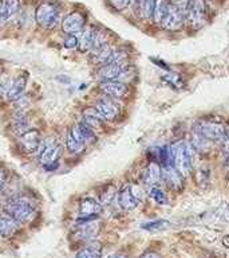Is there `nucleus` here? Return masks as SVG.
<instances>
[{
  "mask_svg": "<svg viewBox=\"0 0 229 258\" xmlns=\"http://www.w3.org/2000/svg\"><path fill=\"white\" fill-rule=\"evenodd\" d=\"M192 145H188L184 141H177L173 145H170L173 167L184 177L189 176L192 172Z\"/></svg>",
  "mask_w": 229,
  "mask_h": 258,
  "instance_id": "1",
  "label": "nucleus"
},
{
  "mask_svg": "<svg viewBox=\"0 0 229 258\" xmlns=\"http://www.w3.org/2000/svg\"><path fill=\"white\" fill-rule=\"evenodd\" d=\"M4 213L14 218L18 223H26L35 217V206L31 201L26 198L16 197L12 198L7 205L4 206Z\"/></svg>",
  "mask_w": 229,
  "mask_h": 258,
  "instance_id": "2",
  "label": "nucleus"
},
{
  "mask_svg": "<svg viewBox=\"0 0 229 258\" xmlns=\"http://www.w3.org/2000/svg\"><path fill=\"white\" fill-rule=\"evenodd\" d=\"M98 78L100 81H121V82H126L134 77V69L128 63H106L100 64L98 69Z\"/></svg>",
  "mask_w": 229,
  "mask_h": 258,
  "instance_id": "3",
  "label": "nucleus"
},
{
  "mask_svg": "<svg viewBox=\"0 0 229 258\" xmlns=\"http://www.w3.org/2000/svg\"><path fill=\"white\" fill-rule=\"evenodd\" d=\"M35 19L39 26L48 28V30L58 27V24L62 23L60 7L54 2H43L36 8Z\"/></svg>",
  "mask_w": 229,
  "mask_h": 258,
  "instance_id": "4",
  "label": "nucleus"
},
{
  "mask_svg": "<svg viewBox=\"0 0 229 258\" xmlns=\"http://www.w3.org/2000/svg\"><path fill=\"white\" fill-rule=\"evenodd\" d=\"M62 156V145L58 141L47 139L42 140L39 148V161L47 171H52L58 167V160Z\"/></svg>",
  "mask_w": 229,
  "mask_h": 258,
  "instance_id": "5",
  "label": "nucleus"
},
{
  "mask_svg": "<svg viewBox=\"0 0 229 258\" xmlns=\"http://www.w3.org/2000/svg\"><path fill=\"white\" fill-rule=\"evenodd\" d=\"M144 198V189L138 184H126L117 194V201L121 209L134 210Z\"/></svg>",
  "mask_w": 229,
  "mask_h": 258,
  "instance_id": "6",
  "label": "nucleus"
},
{
  "mask_svg": "<svg viewBox=\"0 0 229 258\" xmlns=\"http://www.w3.org/2000/svg\"><path fill=\"white\" fill-rule=\"evenodd\" d=\"M193 129L198 132L201 136H204L205 139H208L212 143H217V141L222 140L226 129L221 122L214 120H200L197 121L196 125L193 126Z\"/></svg>",
  "mask_w": 229,
  "mask_h": 258,
  "instance_id": "7",
  "label": "nucleus"
},
{
  "mask_svg": "<svg viewBox=\"0 0 229 258\" xmlns=\"http://www.w3.org/2000/svg\"><path fill=\"white\" fill-rule=\"evenodd\" d=\"M208 19V11L204 0H188V8L185 20L192 24L194 28L202 27Z\"/></svg>",
  "mask_w": 229,
  "mask_h": 258,
  "instance_id": "8",
  "label": "nucleus"
},
{
  "mask_svg": "<svg viewBox=\"0 0 229 258\" xmlns=\"http://www.w3.org/2000/svg\"><path fill=\"white\" fill-rule=\"evenodd\" d=\"M94 108L102 116L104 121L118 120L121 117V112H122L118 100L111 98V97L108 96H104V94L103 97H100L99 100H96Z\"/></svg>",
  "mask_w": 229,
  "mask_h": 258,
  "instance_id": "9",
  "label": "nucleus"
},
{
  "mask_svg": "<svg viewBox=\"0 0 229 258\" xmlns=\"http://www.w3.org/2000/svg\"><path fill=\"white\" fill-rule=\"evenodd\" d=\"M79 223L74 227L72 239L75 241H91L99 234L100 223L96 219H79Z\"/></svg>",
  "mask_w": 229,
  "mask_h": 258,
  "instance_id": "10",
  "label": "nucleus"
},
{
  "mask_svg": "<svg viewBox=\"0 0 229 258\" xmlns=\"http://www.w3.org/2000/svg\"><path fill=\"white\" fill-rule=\"evenodd\" d=\"M162 181L174 192H181L185 187V177L177 171L173 164H166L161 167Z\"/></svg>",
  "mask_w": 229,
  "mask_h": 258,
  "instance_id": "11",
  "label": "nucleus"
},
{
  "mask_svg": "<svg viewBox=\"0 0 229 258\" xmlns=\"http://www.w3.org/2000/svg\"><path fill=\"white\" fill-rule=\"evenodd\" d=\"M99 90L103 93L104 96L111 97L116 100H124L130 94V88L126 82H121V81H100L99 82Z\"/></svg>",
  "mask_w": 229,
  "mask_h": 258,
  "instance_id": "12",
  "label": "nucleus"
},
{
  "mask_svg": "<svg viewBox=\"0 0 229 258\" xmlns=\"http://www.w3.org/2000/svg\"><path fill=\"white\" fill-rule=\"evenodd\" d=\"M62 30L66 35H79L86 26V16L82 12H70L62 19Z\"/></svg>",
  "mask_w": 229,
  "mask_h": 258,
  "instance_id": "13",
  "label": "nucleus"
},
{
  "mask_svg": "<svg viewBox=\"0 0 229 258\" xmlns=\"http://www.w3.org/2000/svg\"><path fill=\"white\" fill-rule=\"evenodd\" d=\"M19 148L24 153H34L39 151L40 144H42V136L38 129H28L24 133H22L18 140Z\"/></svg>",
  "mask_w": 229,
  "mask_h": 258,
  "instance_id": "14",
  "label": "nucleus"
},
{
  "mask_svg": "<svg viewBox=\"0 0 229 258\" xmlns=\"http://www.w3.org/2000/svg\"><path fill=\"white\" fill-rule=\"evenodd\" d=\"M185 22H186V20H185L184 12L181 11L178 7H176L174 4H172L169 2L168 12H166V15H165L161 26H162L165 30H168V31H177V30H180V28L184 26Z\"/></svg>",
  "mask_w": 229,
  "mask_h": 258,
  "instance_id": "15",
  "label": "nucleus"
},
{
  "mask_svg": "<svg viewBox=\"0 0 229 258\" xmlns=\"http://www.w3.org/2000/svg\"><path fill=\"white\" fill-rule=\"evenodd\" d=\"M103 207L102 203L94 198H83L79 203L78 218L79 219H95L102 214Z\"/></svg>",
  "mask_w": 229,
  "mask_h": 258,
  "instance_id": "16",
  "label": "nucleus"
},
{
  "mask_svg": "<svg viewBox=\"0 0 229 258\" xmlns=\"http://www.w3.org/2000/svg\"><path fill=\"white\" fill-rule=\"evenodd\" d=\"M161 181H162L161 164L156 160H150L145 168L144 175H142V183H144V185L153 187V185H158V183H161Z\"/></svg>",
  "mask_w": 229,
  "mask_h": 258,
  "instance_id": "17",
  "label": "nucleus"
},
{
  "mask_svg": "<svg viewBox=\"0 0 229 258\" xmlns=\"http://www.w3.org/2000/svg\"><path fill=\"white\" fill-rule=\"evenodd\" d=\"M86 141L82 137V135L79 133L78 128L72 126L67 133V139H66V147H67V151L70 153H82L86 148Z\"/></svg>",
  "mask_w": 229,
  "mask_h": 258,
  "instance_id": "18",
  "label": "nucleus"
},
{
  "mask_svg": "<svg viewBox=\"0 0 229 258\" xmlns=\"http://www.w3.org/2000/svg\"><path fill=\"white\" fill-rule=\"evenodd\" d=\"M96 28L94 26H84V28L80 31L79 38H78V50L80 52H88L91 51L92 46H94V40H95Z\"/></svg>",
  "mask_w": 229,
  "mask_h": 258,
  "instance_id": "19",
  "label": "nucleus"
},
{
  "mask_svg": "<svg viewBox=\"0 0 229 258\" xmlns=\"http://www.w3.org/2000/svg\"><path fill=\"white\" fill-rule=\"evenodd\" d=\"M26 85H27V77L20 74L12 82L8 84V88L6 90V97L10 101H18L20 97L23 96L24 90H26Z\"/></svg>",
  "mask_w": 229,
  "mask_h": 258,
  "instance_id": "20",
  "label": "nucleus"
},
{
  "mask_svg": "<svg viewBox=\"0 0 229 258\" xmlns=\"http://www.w3.org/2000/svg\"><path fill=\"white\" fill-rule=\"evenodd\" d=\"M19 230V223L11 218L8 214L0 215V237L10 238L14 237Z\"/></svg>",
  "mask_w": 229,
  "mask_h": 258,
  "instance_id": "21",
  "label": "nucleus"
},
{
  "mask_svg": "<svg viewBox=\"0 0 229 258\" xmlns=\"http://www.w3.org/2000/svg\"><path fill=\"white\" fill-rule=\"evenodd\" d=\"M156 0H134V10L145 20L153 19Z\"/></svg>",
  "mask_w": 229,
  "mask_h": 258,
  "instance_id": "22",
  "label": "nucleus"
},
{
  "mask_svg": "<svg viewBox=\"0 0 229 258\" xmlns=\"http://www.w3.org/2000/svg\"><path fill=\"white\" fill-rule=\"evenodd\" d=\"M84 124H87L90 128L94 131L96 129H102L104 126V120L102 118L99 113L96 112L95 108H88L83 112V120Z\"/></svg>",
  "mask_w": 229,
  "mask_h": 258,
  "instance_id": "23",
  "label": "nucleus"
},
{
  "mask_svg": "<svg viewBox=\"0 0 229 258\" xmlns=\"http://www.w3.org/2000/svg\"><path fill=\"white\" fill-rule=\"evenodd\" d=\"M75 258H102V246L99 242H88L76 253Z\"/></svg>",
  "mask_w": 229,
  "mask_h": 258,
  "instance_id": "24",
  "label": "nucleus"
},
{
  "mask_svg": "<svg viewBox=\"0 0 229 258\" xmlns=\"http://www.w3.org/2000/svg\"><path fill=\"white\" fill-rule=\"evenodd\" d=\"M210 144H212V141L201 136L200 133L193 129L192 136H190V145H192L193 151L198 153H208L209 149H210Z\"/></svg>",
  "mask_w": 229,
  "mask_h": 258,
  "instance_id": "25",
  "label": "nucleus"
},
{
  "mask_svg": "<svg viewBox=\"0 0 229 258\" xmlns=\"http://www.w3.org/2000/svg\"><path fill=\"white\" fill-rule=\"evenodd\" d=\"M19 0H0V10H2V15H3L4 20L16 15V12L19 11Z\"/></svg>",
  "mask_w": 229,
  "mask_h": 258,
  "instance_id": "26",
  "label": "nucleus"
},
{
  "mask_svg": "<svg viewBox=\"0 0 229 258\" xmlns=\"http://www.w3.org/2000/svg\"><path fill=\"white\" fill-rule=\"evenodd\" d=\"M169 8V0H156V6H154V12H153V20L157 24L162 23L166 12Z\"/></svg>",
  "mask_w": 229,
  "mask_h": 258,
  "instance_id": "27",
  "label": "nucleus"
},
{
  "mask_svg": "<svg viewBox=\"0 0 229 258\" xmlns=\"http://www.w3.org/2000/svg\"><path fill=\"white\" fill-rule=\"evenodd\" d=\"M76 128H78L79 133L84 139V141H86V144H88V143H95L96 141L95 131H94L92 128H90L87 124H84L83 121H80V122L76 124Z\"/></svg>",
  "mask_w": 229,
  "mask_h": 258,
  "instance_id": "28",
  "label": "nucleus"
},
{
  "mask_svg": "<svg viewBox=\"0 0 229 258\" xmlns=\"http://www.w3.org/2000/svg\"><path fill=\"white\" fill-rule=\"evenodd\" d=\"M149 195L152 198L153 201L156 202L157 205L165 206L168 205V197H166V192L164 189L158 187V185H153L150 187V191H149Z\"/></svg>",
  "mask_w": 229,
  "mask_h": 258,
  "instance_id": "29",
  "label": "nucleus"
},
{
  "mask_svg": "<svg viewBox=\"0 0 229 258\" xmlns=\"http://www.w3.org/2000/svg\"><path fill=\"white\" fill-rule=\"evenodd\" d=\"M170 226V222L165 221V219H158V221L148 222V223H144L142 225V229L148 230V231H162V230H166Z\"/></svg>",
  "mask_w": 229,
  "mask_h": 258,
  "instance_id": "30",
  "label": "nucleus"
},
{
  "mask_svg": "<svg viewBox=\"0 0 229 258\" xmlns=\"http://www.w3.org/2000/svg\"><path fill=\"white\" fill-rule=\"evenodd\" d=\"M162 81H165L166 84L170 85V86H173V88H176V89L184 88L185 86L184 80H182L181 76H178V74H166V76L162 77Z\"/></svg>",
  "mask_w": 229,
  "mask_h": 258,
  "instance_id": "31",
  "label": "nucleus"
},
{
  "mask_svg": "<svg viewBox=\"0 0 229 258\" xmlns=\"http://www.w3.org/2000/svg\"><path fill=\"white\" fill-rule=\"evenodd\" d=\"M117 194H118V191H117L114 185H107V187H106V191L100 195V202H102L103 205H110V203H112V201L117 198Z\"/></svg>",
  "mask_w": 229,
  "mask_h": 258,
  "instance_id": "32",
  "label": "nucleus"
},
{
  "mask_svg": "<svg viewBox=\"0 0 229 258\" xmlns=\"http://www.w3.org/2000/svg\"><path fill=\"white\" fill-rule=\"evenodd\" d=\"M108 2H110V4H111L116 10L122 11V10H125V8L128 7L132 0H108Z\"/></svg>",
  "mask_w": 229,
  "mask_h": 258,
  "instance_id": "33",
  "label": "nucleus"
},
{
  "mask_svg": "<svg viewBox=\"0 0 229 258\" xmlns=\"http://www.w3.org/2000/svg\"><path fill=\"white\" fill-rule=\"evenodd\" d=\"M8 180V172L3 167H0V191H3V188L7 185Z\"/></svg>",
  "mask_w": 229,
  "mask_h": 258,
  "instance_id": "34",
  "label": "nucleus"
},
{
  "mask_svg": "<svg viewBox=\"0 0 229 258\" xmlns=\"http://www.w3.org/2000/svg\"><path fill=\"white\" fill-rule=\"evenodd\" d=\"M64 47L74 48L78 46V38L75 35H67V40L64 42Z\"/></svg>",
  "mask_w": 229,
  "mask_h": 258,
  "instance_id": "35",
  "label": "nucleus"
},
{
  "mask_svg": "<svg viewBox=\"0 0 229 258\" xmlns=\"http://www.w3.org/2000/svg\"><path fill=\"white\" fill-rule=\"evenodd\" d=\"M220 143L221 147H222V151H224L225 153H229V131L225 132L224 137H222V140H221Z\"/></svg>",
  "mask_w": 229,
  "mask_h": 258,
  "instance_id": "36",
  "label": "nucleus"
},
{
  "mask_svg": "<svg viewBox=\"0 0 229 258\" xmlns=\"http://www.w3.org/2000/svg\"><path fill=\"white\" fill-rule=\"evenodd\" d=\"M140 258H161V255L158 253H156V251H145L142 255H141Z\"/></svg>",
  "mask_w": 229,
  "mask_h": 258,
  "instance_id": "37",
  "label": "nucleus"
},
{
  "mask_svg": "<svg viewBox=\"0 0 229 258\" xmlns=\"http://www.w3.org/2000/svg\"><path fill=\"white\" fill-rule=\"evenodd\" d=\"M225 172L229 175V153H226V159H225Z\"/></svg>",
  "mask_w": 229,
  "mask_h": 258,
  "instance_id": "38",
  "label": "nucleus"
},
{
  "mask_svg": "<svg viewBox=\"0 0 229 258\" xmlns=\"http://www.w3.org/2000/svg\"><path fill=\"white\" fill-rule=\"evenodd\" d=\"M108 258H128V257H126V255H124V254L116 253V254H111V255H108Z\"/></svg>",
  "mask_w": 229,
  "mask_h": 258,
  "instance_id": "39",
  "label": "nucleus"
},
{
  "mask_svg": "<svg viewBox=\"0 0 229 258\" xmlns=\"http://www.w3.org/2000/svg\"><path fill=\"white\" fill-rule=\"evenodd\" d=\"M4 22H6V20H4L3 15H2V10H0V24H3Z\"/></svg>",
  "mask_w": 229,
  "mask_h": 258,
  "instance_id": "40",
  "label": "nucleus"
}]
</instances>
